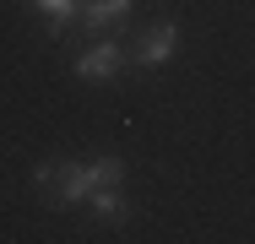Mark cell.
Returning <instances> with one entry per match:
<instances>
[{
    "mask_svg": "<svg viewBox=\"0 0 255 244\" xmlns=\"http://www.w3.org/2000/svg\"><path fill=\"white\" fill-rule=\"evenodd\" d=\"M54 174H60V163H38V168H33V190H38V201L54 190Z\"/></svg>",
    "mask_w": 255,
    "mask_h": 244,
    "instance_id": "8",
    "label": "cell"
},
{
    "mask_svg": "<svg viewBox=\"0 0 255 244\" xmlns=\"http://www.w3.org/2000/svg\"><path fill=\"white\" fill-rule=\"evenodd\" d=\"M27 5L38 11V22H44L49 38H65L76 27V11H82V0H27Z\"/></svg>",
    "mask_w": 255,
    "mask_h": 244,
    "instance_id": "6",
    "label": "cell"
},
{
    "mask_svg": "<svg viewBox=\"0 0 255 244\" xmlns=\"http://www.w3.org/2000/svg\"><path fill=\"white\" fill-rule=\"evenodd\" d=\"M87 212L98 217L103 228H120V223H130V195H125V185H98V190L87 195Z\"/></svg>",
    "mask_w": 255,
    "mask_h": 244,
    "instance_id": "5",
    "label": "cell"
},
{
    "mask_svg": "<svg viewBox=\"0 0 255 244\" xmlns=\"http://www.w3.org/2000/svg\"><path fill=\"white\" fill-rule=\"evenodd\" d=\"M136 5H141V0H82V11H76V33H120V27L130 22Z\"/></svg>",
    "mask_w": 255,
    "mask_h": 244,
    "instance_id": "3",
    "label": "cell"
},
{
    "mask_svg": "<svg viewBox=\"0 0 255 244\" xmlns=\"http://www.w3.org/2000/svg\"><path fill=\"white\" fill-rule=\"evenodd\" d=\"M87 179H93V190H98V185H125V179H130V163H125V157H93V163H87Z\"/></svg>",
    "mask_w": 255,
    "mask_h": 244,
    "instance_id": "7",
    "label": "cell"
},
{
    "mask_svg": "<svg viewBox=\"0 0 255 244\" xmlns=\"http://www.w3.org/2000/svg\"><path fill=\"white\" fill-rule=\"evenodd\" d=\"M87 195H93L87 163H60V174H54V190L44 195V206H49V212H65V206H87Z\"/></svg>",
    "mask_w": 255,
    "mask_h": 244,
    "instance_id": "4",
    "label": "cell"
},
{
    "mask_svg": "<svg viewBox=\"0 0 255 244\" xmlns=\"http://www.w3.org/2000/svg\"><path fill=\"white\" fill-rule=\"evenodd\" d=\"M179 44H185V27H179V16H163V22H152L136 44H130V54H125V71H163L174 54H179Z\"/></svg>",
    "mask_w": 255,
    "mask_h": 244,
    "instance_id": "1",
    "label": "cell"
},
{
    "mask_svg": "<svg viewBox=\"0 0 255 244\" xmlns=\"http://www.w3.org/2000/svg\"><path fill=\"white\" fill-rule=\"evenodd\" d=\"M125 54H130V44H125L120 33H103L98 44L76 49V60H71V76H76V82H114V76L125 71Z\"/></svg>",
    "mask_w": 255,
    "mask_h": 244,
    "instance_id": "2",
    "label": "cell"
}]
</instances>
